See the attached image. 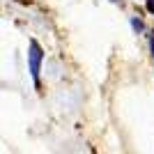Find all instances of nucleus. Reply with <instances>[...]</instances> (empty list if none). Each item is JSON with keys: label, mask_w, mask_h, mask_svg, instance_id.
I'll return each instance as SVG.
<instances>
[{"label": "nucleus", "mask_w": 154, "mask_h": 154, "mask_svg": "<svg viewBox=\"0 0 154 154\" xmlns=\"http://www.w3.org/2000/svg\"><path fill=\"white\" fill-rule=\"evenodd\" d=\"M30 74L35 78L39 76V62H42V48H39L37 42H30Z\"/></svg>", "instance_id": "1"}, {"label": "nucleus", "mask_w": 154, "mask_h": 154, "mask_svg": "<svg viewBox=\"0 0 154 154\" xmlns=\"http://www.w3.org/2000/svg\"><path fill=\"white\" fill-rule=\"evenodd\" d=\"M147 9H149V12L154 14V0H147Z\"/></svg>", "instance_id": "2"}, {"label": "nucleus", "mask_w": 154, "mask_h": 154, "mask_svg": "<svg viewBox=\"0 0 154 154\" xmlns=\"http://www.w3.org/2000/svg\"><path fill=\"white\" fill-rule=\"evenodd\" d=\"M149 44H152V51H154V35H152V39H149Z\"/></svg>", "instance_id": "3"}]
</instances>
